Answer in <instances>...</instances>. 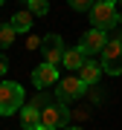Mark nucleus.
Segmentation results:
<instances>
[{
    "label": "nucleus",
    "mask_w": 122,
    "mask_h": 130,
    "mask_svg": "<svg viewBox=\"0 0 122 130\" xmlns=\"http://www.w3.org/2000/svg\"><path fill=\"white\" fill-rule=\"evenodd\" d=\"M26 104L23 87L15 81H0V116H15Z\"/></svg>",
    "instance_id": "nucleus-1"
},
{
    "label": "nucleus",
    "mask_w": 122,
    "mask_h": 130,
    "mask_svg": "<svg viewBox=\"0 0 122 130\" xmlns=\"http://www.w3.org/2000/svg\"><path fill=\"white\" fill-rule=\"evenodd\" d=\"M90 20H93V29H113L119 23V18H116V6L111 3V0H96L93 6H90Z\"/></svg>",
    "instance_id": "nucleus-2"
},
{
    "label": "nucleus",
    "mask_w": 122,
    "mask_h": 130,
    "mask_svg": "<svg viewBox=\"0 0 122 130\" xmlns=\"http://www.w3.org/2000/svg\"><path fill=\"white\" fill-rule=\"evenodd\" d=\"M102 72L108 75H122V38H111L102 49Z\"/></svg>",
    "instance_id": "nucleus-3"
},
{
    "label": "nucleus",
    "mask_w": 122,
    "mask_h": 130,
    "mask_svg": "<svg viewBox=\"0 0 122 130\" xmlns=\"http://www.w3.org/2000/svg\"><path fill=\"white\" fill-rule=\"evenodd\" d=\"M70 116H73V113L64 107V101H52L47 107H41V124H47L52 130H64Z\"/></svg>",
    "instance_id": "nucleus-4"
},
{
    "label": "nucleus",
    "mask_w": 122,
    "mask_h": 130,
    "mask_svg": "<svg viewBox=\"0 0 122 130\" xmlns=\"http://www.w3.org/2000/svg\"><path fill=\"white\" fill-rule=\"evenodd\" d=\"M64 52H67V46H64V41H61V35L52 32V35H44V38H41V55H44V61H47V64L61 67Z\"/></svg>",
    "instance_id": "nucleus-5"
},
{
    "label": "nucleus",
    "mask_w": 122,
    "mask_h": 130,
    "mask_svg": "<svg viewBox=\"0 0 122 130\" xmlns=\"http://www.w3.org/2000/svg\"><path fill=\"white\" fill-rule=\"evenodd\" d=\"M84 90H87V84L79 78V75H67V78H61L58 84V90H55V95H58V101H76V98H81L84 95Z\"/></svg>",
    "instance_id": "nucleus-6"
},
{
    "label": "nucleus",
    "mask_w": 122,
    "mask_h": 130,
    "mask_svg": "<svg viewBox=\"0 0 122 130\" xmlns=\"http://www.w3.org/2000/svg\"><path fill=\"white\" fill-rule=\"evenodd\" d=\"M105 43H108V32L105 29H87L81 35V41H79V49L84 55H96V52L105 49Z\"/></svg>",
    "instance_id": "nucleus-7"
},
{
    "label": "nucleus",
    "mask_w": 122,
    "mask_h": 130,
    "mask_svg": "<svg viewBox=\"0 0 122 130\" xmlns=\"http://www.w3.org/2000/svg\"><path fill=\"white\" fill-rule=\"evenodd\" d=\"M32 84L38 90H47V87H52V84H58V67H52V64L44 61L41 67L32 70Z\"/></svg>",
    "instance_id": "nucleus-8"
},
{
    "label": "nucleus",
    "mask_w": 122,
    "mask_h": 130,
    "mask_svg": "<svg viewBox=\"0 0 122 130\" xmlns=\"http://www.w3.org/2000/svg\"><path fill=\"white\" fill-rule=\"evenodd\" d=\"M38 124H41V110L35 104H23L20 107V127L23 130H35Z\"/></svg>",
    "instance_id": "nucleus-9"
},
{
    "label": "nucleus",
    "mask_w": 122,
    "mask_h": 130,
    "mask_svg": "<svg viewBox=\"0 0 122 130\" xmlns=\"http://www.w3.org/2000/svg\"><path fill=\"white\" fill-rule=\"evenodd\" d=\"M79 78L84 81L87 87H93V84L102 78V64H96V61H90V58H87V61H84V67L79 70Z\"/></svg>",
    "instance_id": "nucleus-10"
},
{
    "label": "nucleus",
    "mask_w": 122,
    "mask_h": 130,
    "mask_svg": "<svg viewBox=\"0 0 122 130\" xmlns=\"http://www.w3.org/2000/svg\"><path fill=\"white\" fill-rule=\"evenodd\" d=\"M84 61H87V55L76 46V49H67V52H64L61 67H67V70H81V67H84Z\"/></svg>",
    "instance_id": "nucleus-11"
},
{
    "label": "nucleus",
    "mask_w": 122,
    "mask_h": 130,
    "mask_svg": "<svg viewBox=\"0 0 122 130\" xmlns=\"http://www.w3.org/2000/svg\"><path fill=\"white\" fill-rule=\"evenodd\" d=\"M9 23H12V29L18 35H26L29 29H32V12H15Z\"/></svg>",
    "instance_id": "nucleus-12"
},
{
    "label": "nucleus",
    "mask_w": 122,
    "mask_h": 130,
    "mask_svg": "<svg viewBox=\"0 0 122 130\" xmlns=\"http://www.w3.org/2000/svg\"><path fill=\"white\" fill-rule=\"evenodd\" d=\"M15 38H18V32L12 29V23H0V49H9Z\"/></svg>",
    "instance_id": "nucleus-13"
},
{
    "label": "nucleus",
    "mask_w": 122,
    "mask_h": 130,
    "mask_svg": "<svg viewBox=\"0 0 122 130\" xmlns=\"http://www.w3.org/2000/svg\"><path fill=\"white\" fill-rule=\"evenodd\" d=\"M26 6H29L32 14H38V18H44V14L50 12V0H26Z\"/></svg>",
    "instance_id": "nucleus-14"
},
{
    "label": "nucleus",
    "mask_w": 122,
    "mask_h": 130,
    "mask_svg": "<svg viewBox=\"0 0 122 130\" xmlns=\"http://www.w3.org/2000/svg\"><path fill=\"white\" fill-rule=\"evenodd\" d=\"M70 3V9H76V12H90V6L96 3V0H67Z\"/></svg>",
    "instance_id": "nucleus-15"
},
{
    "label": "nucleus",
    "mask_w": 122,
    "mask_h": 130,
    "mask_svg": "<svg viewBox=\"0 0 122 130\" xmlns=\"http://www.w3.org/2000/svg\"><path fill=\"white\" fill-rule=\"evenodd\" d=\"M26 49H41V38H29V41H26Z\"/></svg>",
    "instance_id": "nucleus-16"
},
{
    "label": "nucleus",
    "mask_w": 122,
    "mask_h": 130,
    "mask_svg": "<svg viewBox=\"0 0 122 130\" xmlns=\"http://www.w3.org/2000/svg\"><path fill=\"white\" fill-rule=\"evenodd\" d=\"M6 70H9V61H6V55H0V78L6 75Z\"/></svg>",
    "instance_id": "nucleus-17"
},
{
    "label": "nucleus",
    "mask_w": 122,
    "mask_h": 130,
    "mask_svg": "<svg viewBox=\"0 0 122 130\" xmlns=\"http://www.w3.org/2000/svg\"><path fill=\"white\" fill-rule=\"evenodd\" d=\"M116 18H119V23H122V0H119V9H116Z\"/></svg>",
    "instance_id": "nucleus-18"
},
{
    "label": "nucleus",
    "mask_w": 122,
    "mask_h": 130,
    "mask_svg": "<svg viewBox=\"0 0 122 130\" xmlns=\"http://www.w3.org/2000/svg\"><path fill=\"white\" fill-rule=\"evenodd\" d=\"M35 130H52V127H47V124H38V127H35Z\"/></svg>",
    "instance_id": "nucleus-19"
},
{
    "label": "nucleus",
    "mask_w": 122,
    "mask_h": 130,
    "mask_svg": "<svg viewBox=\"0 0 122 130\" xmlns=\"http://www.w3.org/2000/svg\"><path fill=\"white\" fill-rule=\"evenodd\" d=\"M64 130H81V127H64Z\"/></svg>",
    "instance_id": "nucleus-20"
},
{
    "label": "nucleus",
    "mask_w": 122,
    "mask_h": 130,
    "mask_svg": "<svg viewBox=\"0 0 122 130\" xmlns=\"http://www.w3.org/2000/svg\"><path fill=\"white\" fill-rule=\"evenodd\" d=\"M3 3H6V0H0V6H3Z\"/></svg>",
    "instance_id": "nucleus-21"
},
{
    "label": "nucleus",
    "mask_w": 122,
    "mask_h": 130,
    "mask_svg": "<svg viewBox=\"0 0 122 130\" xmlns=\"http://www.w3.org/2000/svg\"><path fill=\"white\" fill-rule=\"evenodd\" d=\"M111 3H116V0H111Z\"/></svg>",
    "instance_id": "nucleus-22"
}]
</instances>
